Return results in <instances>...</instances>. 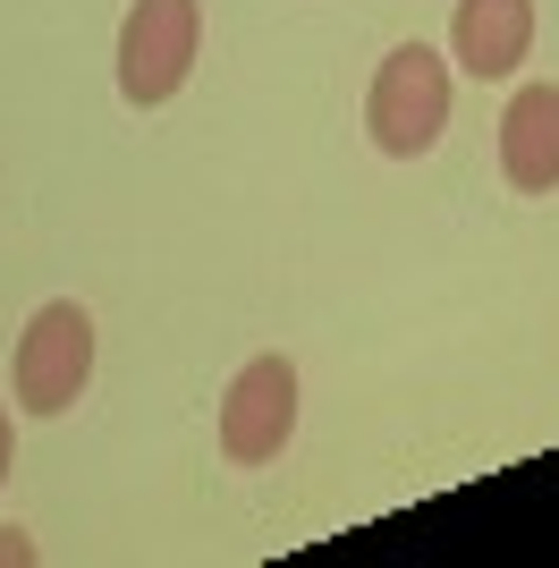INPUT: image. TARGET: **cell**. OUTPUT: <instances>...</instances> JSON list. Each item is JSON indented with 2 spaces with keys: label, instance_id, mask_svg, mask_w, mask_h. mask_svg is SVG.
<instances>
[{
  "label": "cell",
  "instance_id": "277c9868",
  "mask_svg": "<svg viewBox=\"0 0 559 568\" xmlns=\"http://www.w3.org/2000/svg\"><path fill=\"white\" fill-rule=\"evenodd\" d=\"M288 433H297V365L288 356L237 365L230 399H221V458L230 467H263V458L288 450Z\"/></svg>",
  "mask_w": 559,
  "mask_h": 568
},
{
  "label": "cell",
  "instance_id": "8992f818",
  "mask_svg": "<svg viewBox=\"0 0 559 568\" xmlns=\"http://www.w3.org/2000/svg\"><path fill=\"white\" fill-rule=\"evenodd\" d=\"M500 179L517 195L559 187V85H517L500 111Z\"/></svg>",
  "mask_w": 559,
  "mask_h": 568
},
{
  "label": "cell",
  "instance_id": "6da1fadb",
  "mask_svg": "<svg viewBox=\"0 0 559 568\" xmlns=\"http://www.w3.org/2000/svg\"><path fill=\"white\" fill-rule=\"evenodd\" d=\"M365 128H373V144H382L390 162H416V153H433V144H441V128H449V69H441V51L398 43L390 60L373 69Z\"/></svg>",
  "mask_w": 559,
  "mask_h": 568
},
{
  "label": "cell",
  "instance_id": "3957f363",
  "mask_svg": "<svg viewBox=\"0 0 559 568\" xmlns=\"http://www.w3.org/2000/svg\"><path fill=\"white\" fill-rule=\"evenodd\" d=\"M195 43H204V0H136L119 26V94L136 111H162L195 69Z\"/></svg>",
  "mask_w": 559,
  "mask_h": 568
},
{
  "label": "cell",
  "instance_id": "52a82bcc",
  "mask_svg": "<svg viewBox=\"0 0 559 568\" xmlns=\"http://www.w3.org/2000/svg\"><path fill=\"white\" fill-rule=\"evenodd\" d=\"M26 560H34V544H26L18 526H0V568H26Z\"/></svg>",
  "mask_w": 559,
  "mask_h": 568
},
{
  "label": "cell",
  "instance_id": "7a4b0ae2",
  "mask_svg": "<svg viewBox=\"0 0 559 568\" xmlns=\"http://www.w3.org/2000/svg\"><path fill=\"white\" fill-rule=\"evenodd\" d=\"M85 382H93V314L77 306V297H51V306L18 332L9 390H18L26 416H69Z\"/></svg>",
  "mask_w": 559,
  "mask_h": 568
},
{
  "label": "cell",
  "instance_id": "5b68a950",
  "mask_svg": "<svg viewBox=\"0 0 559 568\" xmlns=\"http://www.w3.org/2000/svg\"><path fill=\"white\" fill-rule=\"evenodd\" d=\"M449 51H458L466 77H500L526 69V51H535V0H458V18H449Z\"/></svg>",
  "mask_w": 559,
  "mask_h": 568
},
{
  "label": "cell",
  "instance_id": "ba28073f",
  "mask_svg": "<svg viewBox=\"0 0 559 568\" xmlns=\"http://www.w3.org/2000/svg\"><path fill=\"white\" fill-rule=\"evenodd\" d=\"M9 467H18V450H9V407H0V484H9Z\"/></svg>",
  "mask_w": 559,
  "mask_h": 568
}]
</instances>
